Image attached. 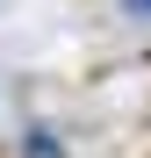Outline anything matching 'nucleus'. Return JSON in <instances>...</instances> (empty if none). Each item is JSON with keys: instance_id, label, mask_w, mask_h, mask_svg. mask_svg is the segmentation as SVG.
I'll use <instances>...</instances> for the list:
<instances>
[{"instance_id": "f257e3e1", "label": "nucleus", "mask_w": 151, "mask_h": 158, "mask_svg": "<svg viewBox=\"0 0 151 158\" xmlns=\"http://www.w3.org/2000/svg\"><path fill=\"white\" fill-rule=\"evenodd\" d=\"M137 7H151V0H137Z\"/></svg>"}]
</instances>
